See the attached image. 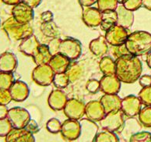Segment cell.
<instances>
[{
    "label": "cell",
    "instance_id": "obj_1",
    "mask_svg": "<svg viewBox=\"0 0 151 142\" xmlns=\"http://www.w3.org/2000/svg\"><path fill=\"white\" fill-rule=\"evenodd\" d=\"M115 63V75L122 83L133 84L141 77L142 66L138 56L129 54L117 59Z\"/></svg>",
    "mask_w": 151,
    "mask_h": 142
},
{
    "label": "cell",
    "instance_id": "obj_2",
    "mask_svg": "<svg viewBox=\"0 0 151 142\" xmlns=\"http://www.w3.org/2000/svg\"><path fill=\"white\" fill-rule=\"evenodd\" d=\"M128 51L132 56H142L151 51V34L144 30H136L128 37L125 41Z\"/></svg>",
    "mask_w": 151,
    "mask_h": 142
},
{
    "label": "cell",
    "instance_id": "obj_3",
    "mask_svg": "<svg viewBox=\"0 0 151 142\" xmlns=\"http://www.w3.org/2000/svg\"><path fill=\"white\" fill-rule=\"evenodd\" d=\"M2 29L9 40L13 41H22L34 35V29L30 24H21L13 17L6 20L2 24Z\"/></svg>",
    "mask_w": 151,
    "mask_h": 142
},
{
    "label": "cell",
    "instance_id": "obj_4",
    "mask_svg": "<svg viewBox=\"0 0 151 142\" xmlns=\"http://www.w3.org/2000/svg\"><path fill=\"white\" fill-rule=\"evenodd\" d=\"M123 116L124 114L121 109L107 113L99 122L100 125L104 130L111 132L119 131L122 129L125 123Z\"/></svg>",
    "mask_w": 151,
    "mask_h": 142
},
{
    "label": "cell",
    "instance_id": "obj_5",
    "mask_svg": "<svg viewBox=\"0 0 151 142\" xmlns=\"http://www.w3.org/2000/svg\"><path fill=\"white\" fill-rule=\"evenodd\" d=\"M59 53L65 56L70 61L76 60L82 53V45L80 41L68 38L62 40L59 47Z\"/></svg>",
    "mask_w": 151,
    "mask_h": 142
},
{
    "label": "cell",
    "instance_id": "obj_6",
    "mask_svg": "<svg viewBox=\"0 0 151 142\" xmlns=\"http://www.w3.org/2000/svg\"><path fill=\"white\" fill-rule=\"evenodd\" d=\"M7 118L13 128H25L30 120V115L27 109L21 107H13L9 109Z\"/></svg>",
    "mask_w": 151,
    "mask_h": 142
},
{
    "label": "cell",
    "instance_id": "obj_7",
    "mask_svg": "<svg viewBox=\"0 0 151 142\" xmlns=\"http://www.w3.org/2000/svg\"><path fill=\"white\" fill-rule=\"evenodd\" d=\"M130 35L129 29L119 25H114L105 31V39L108 45L116 46L125 44L128 37Z\"/></svg>",
    "mask_w": 151,
    "mask_h": 142
},
{
    "label": "cell",
    "instance_id": "obj_8",
    "mask_svg": "<svg viewBox=\"0 0 151 142\" xmlns=\"http://www.w3.org/2000/svg\"><path fill=\"white\" fill-rule=\"evenodd\" d=\"M55 73L52 70L49 64L37 66L32 72L34 81L41 86H48L52 84Z\"/></svg>",
    "mask_w": 151,
    "mask_h": 142
},
{
    "label": "cell",
    "instance_id": "obj_9",
    "mask_svg": "<svg viewBox=\"0 0 151 142\" xmlns=\"http://www.w3.org/2000/svg\"><path fill=\"white\" fill-rule=\"evenodd\" d=\"M142 109V101L139 98L130 95L122 99L121 110L128 118H133L138 116Z\"/></svg>",
    "mask_w": 151,
    "mask_h": 142
},
{
    "label": "cell",
    "instance_id": "obj_10",
    "mask_svg": "<svg viewBox=\"0 0 151 142\" xmlns=\"http://www.w3.org/2000/svg\"><path fill=\"white\" fill-rule=\"evenodd\" d=\"M12 17L21 24H30L35 17L34 9L24 2H20L13 6L12 9Z\"/></svg>",
    "mask_w": 151,
    "mask_h": 142
},
{
    "label": "cell",
    "instance_id": "obj_11",
    "mask_svg": "<svg viewBox=\"0 0 151 142\" xmlns=\"http://www.w3.org/2000/svg\"><path fill=\"white\" fill-rule=\"evenodd\" d=\"M80 123V134L78 138V142H93L98 131V126L96 122L89 120L83 119Z\"/></svg>",
    "mask_w": 151,
    "mask_h": 142
},
{
    "label": "cell",
    "instance_id": "obj_12",
    "mask_svg": "<svg viewBox=\"0 0 151 142\" xmlns=\"http://www.w3.org/2000/svg\"><path fill=\"white\" fill-rule=\"evenodd\" d=\"M85 106L86 105L78 99H68L63 111L68 119L79 120L85 115Z\"/></svg>",
    "mask_w": 151,
    "mask_h": 142
},
{
    "label": "cell",
    "instance_id": "obj_13",
    "mask_svg": "<svg viewBox=\"0 0 151 142\" xmlns=\"http://www.w3.org/2000/svg\"><path fill=\"white\" fill-rule=\"evenodd\" d=\"M80 123L79 120L68 119L62 123L61 134L67 141L77 140L80 134Z\"/></svg>",
    "mask_w": 151,
    "mask_h": 142
},
{
    "label": "cell",
    "instance_id": "obj_14",
    "mask_svg": "<svg viewBox=\"0 0 151 142\" xmlns=\"http://www.w3.org/2000/svg\"><path fill=\"white\" fill-rule=\"evenodd\" d=\"M82 18L86 26L97 28L101 24L102 12L95 7H84L83 9Z\"/></svg>",
    "mask_w": 151,
    "mask_h": 142
},
{
    "label": "cell",
    "instance_id": "obj_15",
    "mask_svg": "<svg viewBox=\"0 0 151 142\" xmlns=\"http://www.w3.org/2000/svg\"><path fill=\"white\" fill-rule=\"evenodd\" d=\"M119 79L114 75H104L100 80V89L104 94H118L121 89Z\"/></svg>",
    "mask_w": 151,
    "mask_h": 142
},
{
    "label": "cell",
    "instance_id": "obj_16",
    "mask_svg": "<svg viewBox=\"0 0 151 142\" xmlns=\"http://www.w3.org/2000/svg\"><path fill=\"white\" fill-rule=\"evenodd\" d=\"M104 107L101 102L97 100L89 101L85 106V115L86 118L93 121L100 122L105 116Z\"/></svg>",
    "mask_w": 151,
    "mask_h": 142
},
{
    "label": "cell",
    "instance_id": "obj_17",
    "mask_svg": "<svg viewBox=\"0 0 151 142\" xmlns=\"http://www.w3.org/2000/svg\"><path fill=\"white\" fill-rule=\"evenodd\" d=\"M9 91L13 101L17 102L25 101L30 94V90L27 84L21 80H15Z\"/></svg>",
    "mask_w": 151,
    "mask_h": 142
},
{
    "label": "cell",
    "instance_id": "obj_18",
    "mask_svg": "<svg viewBox=\"0 0 151 142\" xmlns=\"http://www.w3.org/2000/svg\"><path fill=\"white\" fill-rule=\"evenodd\" d=\"M117 13V25L126 29H129L134 23L133 11L126 9L123 5L120 4L115 9Z\"/></svg>",
    "mask_w": 151,
    "mask_h": 142
},
{
    "label": "cell",
    "instance_id": "obj_19",
    "mask_svg": "<svg viewBox=\"0 0 151 142\" xmlns=\"http://www.w3.org/2000/svg\"><path fill=\"white\" fill-rule=\"evenodd\" d=\"M5 142H35L34 134L25 128H13L6 137Z\"/></svg>",
    "mask_w": 151,
    "mask_h": 142
},
{
    "label": "cell",
    "instance_id": "obj_20",
    "mask_svg": "<svg viewBox=\"0 0 151 142\" xmlns=\"http://www.w3.org/2000/svg\"><path fill=\"white\" fill-rule=\"evenodd\" d=\"M67 101L68 99L65 93L60 89H57L52 91L50 93L47 99V104L52 109L55 111H60L63 110Z\"/></svg>",
    "mask_w": 151,
    "mask_h": 142
},
{
    "label": "cell",
    "instance_id": "obj_21",
    "mask_svg": "<svg viewBox=\"0 0 151 142\" xmlns=\"http://www.w3.org/2000/svg\"><path fill=\"white\" fill-rule=\"evenodd\" d=\"M105 113L121 109L122 99L117 94H105L100 100Z\"/></svg>",
    "mask_w": 151,
    "mask_h": 142
},
{
    "label": "cell",
    "instance_id": "obj_22",
    "mask_svg": "<svg viewBox=\"0 0 151 142\" xmlns=\"http://www.w3.org/2000/svg\"><path fill=\"white\" fill-rule=\"evenodd\" d=\"M18 61L12 52H6L0 55V72L13 73L17 70Z\"/></svg>",
    "mask_w": 151,
    "mask_h": 142
},
{
    "label": "cell",
    "instance_id": "obj_23",
    "mask_svg": "<svg viewBox=\"0 0 151 142\" xmlns=\"http://www.w3.org/2000/svg\"><path fill=\"white\" fill-rule=\"evenodd\" d=\"M41 45L40 41L35 35H32L22 40L19 45V50L26 56H34Z\"/></svg>",
    "mask_w": 151,
    "mask_h": 142
},
{
    "label": "cell",
    "instance_id": "obj_24",
    "mask_svg": "<svg viewBox=\"0 0 151 142\" xmlns=\"http://www.w3.org/2000/svg\"><path fill=\"white\" fill-rule=\"evenodd\" d=\"M89 49L91 52L96 56L102 57L108 51V43L107 42L104 36H99L97 38L93 39L90 42Z\"/></svg>",
    "mask_w": 151,
    "mask_h": 142
},
{
    "label": "cell",
    "instance_id": "obj_25",
    "mask_svg": "<svg viewBox=\"0 0 151 142\" xmlns=\"http://www.w3.org/2000/svg\"><path fill=\"white\" fill-rule=\"evenodd\" d=\"M69 65L70 60L60 53L52 56L49 62V66L55 73H65Z\"/></svg>",
    "mask_w": 151,
    "mask_h": 142
},
{
    "label": "cell",
    "instance_id": "obj_26",
    "mask_svg": "<svg viewBox=\"0 0 151 142\" xmlns=\"http://www.w3.org/2000/svg\"><path fill=\"white\" fill-rule=\"evenodd\" d=\"M52 58V55L50 52L47 45H41L39 46L35 56H33V59L37 66L44 64H49L50 61Z\"/></svg>",
    "mask_w": 151,
    "mask_h": 142
},
{
    "label": "cell",
    "instance_id": "obj_27",
    "mask_svg": "<svg viewBox=\"0 0 151 142\" xmlns=\"http://www.w3.org/2000/svg\"><path fill=\"white\" fill-rule=\"evenodd\" d=\"M117 13L115 10H106L102 12V20L100 25L101 29L104 31L117 24Z\"/></svg>",
    "mask_w": 151,
    "mask_h": 142
},
{
    "label": "cell",
    "instance_id": "obj_28",
    "mask_svg": "<svg viewBox=\"0 0 151 142\" xmlns=\"http://www.w3.org/2000/svg\"><path fill=\"white\" fill-rule=\"evenodd\" d=\"M65 73L69 78V82L75 83L80 80L83 75V67L76 62L70 63Z\"/></svg>",
    "mask_w": 151,
    "mask_h": 142
},
{
    "label": "cell",
    "instance_id": "obj_29",
    "mask_svg": "<svg viewBox=\"0 0 151 142\" xmlns=\"http://www.w3.org/2000/svg\"><path fill=\"white\" fill-rule=\"evenodd\" d=\"M100 70L104 75H114L115 74L116 63L112 58L109 56L102 57L99 62Z\"/></svg>",
    "mask_w": 151,
    "mask_h": 142
},
{
    "label": "cell",
    "instance_id": "obj_30",
    "mask_svg": "<svg viewBox=\"0 0 151 142\" xmlns=\"http://www.w3.org/2000/svg\"><path fill=\"white\" fill-rule=\"evenodd\" d=\"M41 30L44 35L52 38H57V35H58V29L53 21L42 23L41 25Z\"/></svg>",
    "mask_w": 151,
    "mask_h": 142
},
{
    "label": "cell",
    "instance_id": "obj_31",
    "mask_svg": "<svg viewBox=\"0 0 151 142\" xmlns=\"http://www.w3.org/2000/svg\"><path fill=\"white\" fill-rule=\"evenodd\" d=\"M93 142H119V139L114 132L104 130L97 133Z\"/></svg>",
    "mask_w": 151,
    "mask_h": 142
},
{
    "label": "cell",
    "instance_id": "obj_32",
    "mask_svg": "<svg viewBox=\"0 0 151 142\" xmlns=\"http://www.w3.org/2000/svg\"><path fill=\"white\" fill-rule=\"evenodd\" d=\"M139 123L145 127H151V106H146L138 115Z\"/></svg>",
    "mask_w": 151,
    "mask_h": 142
},
{
    "label": "cell",
    "instance_id": "obj_33",
    "mask_svg": "<svg viewBox=\"0 0 151 142\" xmlns=\"http://www.w3.org/2000/svg\"><path fill=\"white\" fill-rule=\"evenodd\" d=\"M14 81L15 78L13 73L0 72V89L9 90Z\"/></svg>",
    "mask_w": 151,
    "mask_h": 142
},
{
    "label": "cell",
    "instance_id": "obj_34",
    "mask_svg": "<svg viewBox=\"0 0 151 142\" xmlns=\"http://www.w3.org/2000/svg\"><path fill=\"white\" fill-rule=\"evenodd\" d=\"M69 83L70 82H69V78L65 73H55L53 78V82H52V84L58 89L65 88L69 85Z\"/></svg>",
    "mask_w": 151,
    "mask_h": 142
},
{
    "label": "cell",
    "instance_id": "obj_35",
    "mask_svg": "<svg viewBox=\"0 0 151 142\" xmlns=\"http://www.w3.org/2000/svg\"><path fill=\"white\" fill-rule=\"evenodd\" d=\"M97 8L104 12L106 10H115L119 6L118 0H98Z\"/></svg>",
    "mask_w": 151,
    "mask_h": 142
},
{
    "label": "cell",
    "instance_id": "obj_36",
    "mask_svg": "<svg viewBox=\"0 0 151 142\" xmlns=\"http://www.w3.org/2000/svg\"><path fill=\"white\" fill-rule=\"evenodd\" d=\"M139 98L142 101V104L146 106H151V85L142 88L139 92Z\"/></svg>",
    "mask_w": 151,
    "mask_h": 142
},
{
    "label": "cell",
    "instance_id": "obj_37",
    "mask_svg": "<svg viewBox=\"0 0 151 142\" xmlns=\"http://www.w3.org/2000/svg\"><path fill=\"white\" fill-rule=\"evenodd\" d=\"M129 142H151V133L147 131H141L132 134Z\"/></svg>",
    "mask_w": 151,
    "mask_h": 142
},
{
    "label": "cell",
    "instance_id": "obj_38",
    "mask_svg": "<svg viewBox=\"0 0 151 142\" xmlns=\"http://www.w3.org/2000/svg\"><path fill=\"white\" fill-rule=\"evenodd\" d=\"M62 123L56 118L50 119L46 123V129L52 133H58L61 132Z\"/></svg>",
    "mask_w": 151,
    "mask_h": 142
},
{
    "label": "cell",
    "instance_id": "obj_39",
    "mask_svg": "<svg viewBox=\"0 0 151 142\" xmlns=\"http://www.w3.org/2000/svg\"><path fill=\"white\" fill-rule=\"evenodd\" d=\"M13 127L8 118L0 119V137H6Z\"/></svg>",
    "mask_w": 151,
    "mask_h": 142
},
{
    "label": "cell",
    "instance_id": "obj_40",
    "mask_svg": "<svg viewBox=\"0 0 151 142\" xmlns=\"http://www.w3.org/2000/svg\"><path fill=\"white\" fill-rule=\"evenodd\" d=\"M111 52H112L113 56L116 58V59H117L120 58V57L127 56V55H129L130 54L129 52L128 51L127 47H126V45H125V43L120 45L113 46Z\"/></svg>",
    "mask_w": 151,
    "mask_h": 142
},
{
    "label": "cell",
    "instance_id": "obj_41",
    "mask_svg": "<svg viewBox=\"0 0 151 142\" xmlns=\"http://www.w3.org/2000/svg\"><path fill=\"white\" fill-rule=\"evenodd\" d=\"M61 41H62V40L60 38H52L47 45L48 49H49L52 56L59 53V47H60Z\"/></svg>",
    "mask_w": 151,
    "mask_h": 142
},
{
    "label": "cell",
    "instance_id": "obj_42",
    "mask_svg": "<svg viewBox=\"0 0 151 142\" xmlns=\"http://www.w3.org/2000/svg\"><path fill=\"white\" fill-rule=\"evenodd\" d=\"M123 6L131 11H136L142 7V0H125Z\"/></svg>",
    "mask_w": 151,
    "mask_h": 142
},
{
    "label": "cell",
    "instance_id": "obj_43",
    "mask_svg": "<svg viewBox=\"0 0 151 142\" xmlns=\"http://www.w3.org/2000/svg\"><path fill=\"white\" fill-rule=\"evenodd\" d=\"M13 100L9 90L0 89V104L7 106Z\"/></svg>",
    "mask_w": 151,
    "mask_h": 142
},
{
    "label": "cell",
    "instance_id": "obj_44",
    "mask_svg": "<svg viewBox=\"0 0 151 142\" xmlns=\"http://www.w3.org/2000/svg\"><path fill=\"white\" fill-rule=\"evenodd\" d=\"M86 88L91 93H96L97 91L100 89V81L95 80V79H91L86 82Z\"/></svg>",
    "mask_w": 151,
    "mask_h": 142
},
{
    "label": "cell",
    "instance_id": "obj_45",
    "mask_svg": "<svg viewBox=\"0 0 151 142\" xmlns=\"http://www.w3.org/2000/svg\"><path fill=\"white\" fill-rule=\"evenodd\" d=\"M25 129L27 130L29 132H30L33 134L37 133L40 130V128H39V126L37 122L34 120H31V119H30V120L29 121V123L26 126Z\"/></svg>",
    "mask_w": 151,
    "mask_h": 142
},
{
    "label": "cell",
    "instance_id": "obj_46",
    "mask_svg": "<svg viewBox=\"0 0 151 142\" xmlns=\"http://www.w3.org/2000/svg\"><path fill=\"white\" fill-rule=\"evenodd\" d=\"M139 84L142 88L148 87L151 85V75H143L139 79Z\"/></svg>",
    "mask_w": 151,
    "mask_h": 142
},
{
    "label": "cell",
    "instance_id": "obj_47",
    "mask_svg": "<svg viewBox=\"0 0 151 142\" xmlns=\"http://www.w3.org/2000/svg\"><path fill=\"white\" fill-rule=\"evenodd\" d=\"M41 20L42 23L50 22L53 20V13L51 11H45L41 14Z\"/></svg>",
    "mask_w": 151,
    "mask_h": 142
},
{
    "label": "cell",
    "instance_id": "obj_48",
    "mask_svg": "<svg viewBox=\"0 0 151 142\" xmlns=\"http://www.w3.org/2000/svg\"><path fill=\"white\" fill-rule=\"evenodd\" d=\"M41 1L42 0H21V2H24L25 4L28 5L29 7H30L33 9L38 7L39 5L41 4Z\"/></svg>",
    "mask_w": 151,
    "mask_h": 142
},
{
    "label": "cell",
    "instance_id": "obj_49",
    "mask_svg": "<svg viewBox=\"0 0 151 142\" xmlns=\"http://www.w3.org/2000/svg\"><path fill=\"white\" fill-rule=\"evenodd\" d=\"M79 3L82 7H90L97 3L98 0H78Z\"/></svg>",
    "mask_w": 151,
    "mask_h": 142
},
{
    "label": "cell",
    "instance_id": "obj_50",
    "mask_svg": "<svg viewBox=\"0 0 151 142\" xmlns=\"http://www.w3.org/2000/svg\"><path fill=\"white\" fill-rule=\"evenodd\" d=\"M8 112H9V109L6 107V106L0 104V119L7 118Z\"/></svg>",
    "mask_w": 151,
    "mask_h": 142
},
{
    "label": "cell",
    "instance_id": "obj_51",
    "mask_svg": "<svg viewBox=\"0 0 151 142\" xmlns=\"http://www.w3.org/2000/svg\"><path fill=\"white\" fill-rule=\"evenodd\" d=\"M2 1L5 4L10 5V6H15L21 2V0H2Z\"/></svg>",
    "mask_w": 151,
    "mask_h": 142
},
{
    "label": "cell",
    "instance_id": "obj_52",
    "mask_svg": "<svg viewBox=\"0 0 151 142\" xmlns=\"http://www.w3.org/2000/svg\"><path fill=\"white\" fill-rule=\"evenodd\" d=\"M142 7L151 11V0H142Z\"/></svg>",
    "mask_w": 151,
    "mask_h": 142
},
{
    "label": "cell",
    "instance_id": "obj_53",
    "mask_svg": "<svg viewBox=\"0 0 151 142\" xmlns=\"http://www.w3.org/2000/svg\"><path fill=\"white\" fill-rule=\"evenodd\" d=\"M146 60H147V63L148 65V67L151 68V51L147 55V59Z\"/></svg>",
    "mask_w": 151,
    "mask_h": 142
},
{
    "label": "cell",
    "instance_id": "obj_54",
    "mask_svg": "<svg viewBox=\"0 0 151 142\" xmlns=\"http://www.w3.org/2000/svg\"><path fill=\"white\" fill-rule=\"evenodd\" d=\"M124 1H125V0H118V2H119V4H122V5L123 4V2H124Z\"/></svg>",
    "mask_w": 151,
    "mask_h": 142
}]
</instances>
